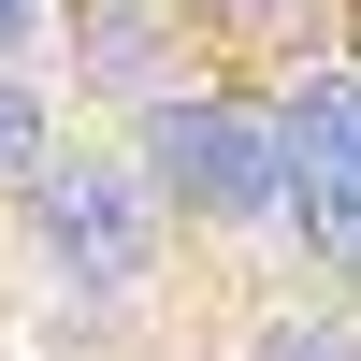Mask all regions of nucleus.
Segmentation results:
<instances>
[{"mask_svg":"<svg viewBox=\"0 0 361 361\" xmlns=\"http://www.w3.org/2000/svg\"><path fill=\"white\" fill-rule=\"evenodd\" d=\"M275 361H347V347H333V333H318V347H275Z\"/></svg>","mask_w":361,"mask_h":361,"instance_id":"obj_6","label":"nucleus"},{"mask_svg":"<svg viewBox=\"0 0 361 361\" xmlns=\"http://www.w3.org/2000/svg\"><path fill=\"white\" fill-rule=\"evenodd\" d=\"M289 217L333 275H361V73L289 102Z\"/></svg>","mask_w":361,"mask_h":361,"instance_id":"obj_2","label":"nucleus"},{"mask_svg":"<svg viewBox=\"0 0 361 361\" xmlns=\"http://www.w3.org/2000/svg\"><path fill=\"white\" fill-rule=\"evenodd\" d=\"M44 159V102H29V87H0V173H29Z\"/></svg>","mask_w":361,"mask_h":361,"instance_id":"obj_4","label":"nucleus"},{"mask_svg":"<svg viewBox=\"0 0 361 361\" xmlns=\"http://www.w3.org/2000/svg\"><path fill=\"white\" fill-rule=\"evenodd\" d=\"M29 15H44V0H0V58H15V44H29Z\"/></svg>","mask_w":361,"mask_h":361,"instance_id":"obj_5","label":"nucleus"},{"mask_svg":"<svg viewBox=\"0 0 361 361\" xmlns=\"http://www.w3.org/2000/svg\"><path fill=\"white\" fill-rule=\"evenodd\" d=\"M29 217H44V260H58L73 289H130V275H145V188H130V173L73 159V173L29 188Z\"/></svg>","mask_w":361,"mask_h":361,"instance_id":"obj_3","label":"nucleus"},{"mask_svg":"<svg viewBox=\"0 0 361 361\" xmlns=\"http://www.w3.org/2000/svg\"><path fill=\"white\" fill-rule=\"evenodd\" d=\"M159 173L173 202H202V217H275L289 202V116H246V102H159Z\"/></svg>","mask_w":361,"mask_h":361,"instance_id":"obj_1","label":"nucleus"}]
</instances>
